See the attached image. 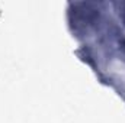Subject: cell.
<instances>
[{
    "label": "cell",
    "mask_w": 125,
    "mask_h": 123,
    "mask_svg": "<svg viewBox=\"0 0 125 123\" xmlns=\"http://www.w3.org/2000/svg\"><path fill=\"white\" fill-rule=\"evenodd\" d=\"M119 13V18L125 22V3H122V12H118Z\"/></svg>",
    "instance_id": "1"
}]
</instances>
